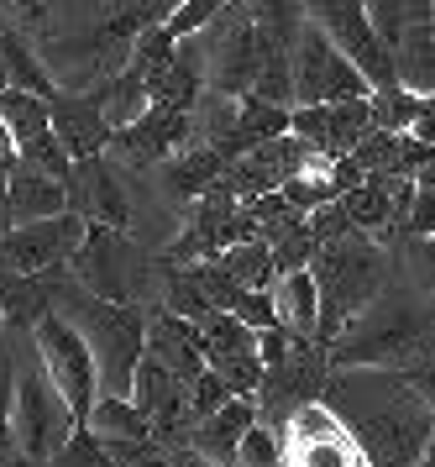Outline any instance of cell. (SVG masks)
Instances as JSON below:
<instances>
[{
  "label": "cell",
  "instance_id": "28",
  "mask_svg": "<svg viewBox=\"0 0 435 467\" xmlns=\"http://www.w3.org/2000/svg\"><path fill=\"white\" fill-rule=\"evenodd\" d=\"M368 100H373V127H383V131H409L419 121V110H425V95H415L404 85H383Z\"/></svg>",
  "mask_w": 435,
  "mask_h": 467
},
{
  "label": "cell",
  "instance_id": "27",
  "mask_svg": "<svg viewBox=\"0 0 435 467\" xmlns=\"http://www.w3.org/2000/svg\"><path fill=\"white\" fill-rule=\"evenodd\" d=\"M221 263H226L231 274L247 284V289H273V284H278L273 242H263V236H252V242H236V247H226V253H221Z\"/></svg>",
  "mask_w": 435,
  "mask_h": 467
},
{
  "label": "cell",
  "instance_id": "44",
  "mask_svg": "<svg viewBox=\"0 0 435 467\" xmlns=\"http://www.w3.org/2000/svg\"><path fill=\"white\" fill-rule=\"evenodd\" d=\"M425 274L435 278V236H425Z\"/></svg>",
  "mask_w": 435,
  "mask_h": 467
},
{
  "label": "cell",
  "instance_id": "42",
  "mask_svg": "<svg viewBox=\"0 0 435 467\" xmlns=\"http://www.w3.org/2000/svg\"><path fill=\"white\" fill-rule=\"evenodd\" d=\"M16 221H11V194H5V179H0V232H11Z\"/></svg>",
  "mask_w": 435,
  "mask_h": 467
},
{
  "label": "cell",
  "instance_id": "29",
  "mask_svg": "<svg viewBox=\"0 0 435 467\" xmlns=\"http://www.w3.org/2000/svg\"><path fill=\"white\" fill-rule=\"evenodd\" d=\"M5 74H11L5 89H32V95H47V100L58 95V89H53V74L42 68V58L21 43V37H11V32H5Z\"/></svg>",
  "mask_w": 435,
  "mask_h": 467
},
{
  "label": "cell",
  "instance_id": "46",
  "mask_svg": "<svg viewBox=\"0 0 435 467\" xmlns=\"http://www.w3.org/2000/svg\"><path fill=\"white\" fill-rule=\"evenodd\" d=\"M147 467H168V462H147Z\"/></svg>",
  "mask_w": 435,
  "mask_h": 467
},
{
  "label": "cell",
  "instance_id": "9",
  "mask_svg": "<svg viewBox=\"0 0 435 467\" xmlns=\"http://www.w3.org/2000/svg\"><path fill=\"white\" fill-rule=\"evenodd\" d=\"M84 232H89V221L79 211L11 226V232H0V268L5 274H63V263L79 253Z\"/></svg>",
  "mask_w": 435,
  "mask_h": 467
},
{
  "label": "cell",
  "instance_id": "43",
  "mask_svg": "<svg viewBox=\"0 0 435 467\" xmlns=\"http://www.w3.org/2000/svg\"><path fill=\"white\" fill-rule=\"evenodd\" d=\"M415 467H435V425H430V441H425V451H419Z\"/></svg>",
  "mask_w": 435,
  "mask_h": 467
},
{
  "label": "cell",
  "instance_id": "25",
  "mask_svg": "<svg viewBox=\"0 0 435 467\" xmlns=\"http://www.w3.org/2000/svg\"><path fill=\"white\" fill-rule=\"evenodd\" d=\"M163 305L173 310V316L200 320V326L215 316V305H210L205 284H200V268H194V263H173V257L163 263Z\"/></svg>",
  "mask_w": 435,
  "mask_h": 467
},
{
  "label": "cell",
  "instance_id": "1",
  "mask_svg": "<svg viewBox=\"0 0 435 467\" xmlns=\"http://www.w3.org/2000/svg\"><path fill=\"white\" fill-rule=\"evenodd\" d=\"M320 400L341 415L373 467H415L430 441L435 410L404 368H331Z\"/></svg>",
  "mask_w": 435,
  "mask_h": 467
},
{
  "label": "cell",
  "instance_id": "13",
  "mask_svg": "<svg viewBox=\"0 0 435 467\" xmlns=\"http://www.w3.org/2000/svg\"><path fill=\"white\" fill-rule=\"evenodd\" d=\"M184 148H194V110H168V106H147L131 127L110 137V152L137 163V169H158Z\"/></svg>",
  "mask_w": 435,
  "mask_h": 467
},
{
  "label": "cell",
  "instance_id": "21",
  "mask_svg": "<svg viewBox=\"0 0 435 467\" xmlns=\"http://www.w3.org/2000/svg\"><path fill=\"white\" fill-rule=\"evenodd\" d=\"M53 305H58L53 274H5V268H0V316H5V326L32 331Z\"/></svg>",
  "mask_w": 435,
  "mask_h": 467
},
{
  "label": "cell",
  "instance_id": "30",
  "mask_svg": "<svg viewBox=\"0 0 435 467\" xmlns=\"http://www.w3.org/2000/svg\"><path fill=\"white\" fill-rule=\"evenodd\" d=\"M257 100H273V106H294V53H268V64L252 85Z\"/></svg>",
  "mask_w": 435,
  "mask_h": 467
},
{
  "label": "cell",
  "instance_id": "15",
  "mask_svg": "<svg viewBox=\"0 0 435 467\" xmlns=\"http://www.w3.org/2000/svg\"><path fill=\"white\" fill-rule=\"evenodd\" d=\"M147 352L163 362L173 379H184V383H194L210 368L205 326H200V320L173 316L168 305H163V310H152V320H147Z\"/></svg>",
  "mask_w": 435,
  "mask_h": 467
},
{
  "label": "cell",
  "instance_id": "40",
  "mask_svg": "<svg viewBox=\"0 0 435 467\" xmlns=\"http://www.w3.org/2000/svg\"><path fill=\"white\" fill-rule=\"evenodd\" d=\"M409 379H415V389L425 394V404L435 410V358H425V362H415V368H404Z\"/></svg>",
  "mask_w": 435,
  "mask_h": 467
},
{
  "label": "cell",
  "instance_id": "39",
  "mask_svg": "<svg viewBox=\"0 0 435 467\" xmlns=\"http://www.w3.org/2000/svg\"><path fill=\"white\" fill-rule=\"evenodd\" d=\"M310 232H315V242L326 247V242L352 236L357 226H352V215H347V205H341V200H326V205H315V211H310Z\"/></svg>",
  "mask_w": 435,
  "mask_h": 467
},
{
  "label": "cell",
  "instance_id": "11",
  "mask_svg": "<svg viewBox=\"0 0 435 467\" xmlns=\"http://www.w3.org/2000/svg\"><path fill=\"white\" fill-rule=\"evenodd\" d=\"M74 263V284L95 299H121L131 305V284H137V257H131V242L121 236V226H105V221H89L79 253L68 257Z\"/></svg>",
  "mask_w": 435,
  "mask_h": 467
},
{
  "label": "cell",
  "instance_id": "4",
  "mask_svg": "<svg viewBox=\"0 0 435 467\" xmlns=\"http://www.w3.org/2000/svg\"><path fill=\"white\" fill-rule=\"evenodd\" d=\"M58 310L84 331L95 368H100V394H126L131 400V379L137 362L147 358V316L137 305L121 299H95V295H58Z\"/></svg>",
  "mask_w": 435,
  "mask_h": 467
},
{
  "label": "cell",
  "instance_id": "48",
  "mask_svg": "<svg viewBox=\"0 0 435 467\" xmlns=\"http://www.w3.org/2000/svg\"><path fill=\"white\" fill-rule=\"evenodd\" d=\"M0 467H5V462H0Z\"/></svg>",
  "mask_w": 435,
  "mask_h": 467
},
{
  "label": "cell",
  "instance_id": "32",
  "mask_svg": "<svg viewBox=\"0 0 435 467\" xmlns=\"http://www.w3.org/2000/svg\"><path fill=\"white\" fill-rule=\"evenodd\" d=\"M368 22L383 37V47L394 53L404 43V32H409V0H368Z\"/></svg>",
  "mask_w": 435,
  "mask_h": 467
},
{
  "label": "cell",
  "instance_id": "23",
  "mask_svg": "<svg viewBox=\"0 0 435 467\" xmlns=\"http://www.w3.org/2000/svg\"><path fill=\"white\" fill-rule=\"evenodd\" d=\"M273 305H278V326H284V331H294V337H315V326H320V284H315V268L278 274V284H273Z\"/></svg>",
  "mask_w": 435,
  "mask_h": 467
},
{
  "label": "cell",
  "instance_id": "34",
  "mask_svg": "<svg viewBox=\"0 0 435 467\" xmlns=\"http://www.w3.org/2000/svg\"><path fill=\"white\" fill-rule=\"evenodd\" d=\"M226 400H236V389H231L215 368H205L200 379L189 383V410H194V420H210V415H215Z\"/></svg>",
  "mask_w": 435,
  "mask_h": 467
},
{
  "label": "cell",
  "instance_id": "20",
  "mask_svg": "<svg viewBox=\"0 0 435 467\" xmlns=\"http://www.w3.org/2000/svg\"><path fill=\"white\" fill-rule=\"evenodd\" d=\"M294 131V106H273V100H257V95H242V110H236V127H231L226 142H215V148L226 152V158H242V152L263 148L273 137H284Z\"/></svg>",
  "mask_w": 435,
  "mask_h": 467
},
{
  "label": "cell",
  "instance_id": "12",
  "mask_svg": "<svg viewBox=\"0 0 435 467\" xmlns=\"http://www.w3.org/2000/svg\"><path fill=\"white\" fill-rule=\"evenodd\" d=\"M315 158V148L299 137V131H284V137H273V142H263V148L242 152V158H231V169L221 173L231 184V194L247 205V200H257V194H273L284 190V179H294V173L305 169Z\"/></svg>",
  "mask_w": 435,
  "mask_h": 467
},
{
  "label": "cell",
  "instance_id": "18",
  "mask_svg": "<svg viewBox=\"0 0 435 467\" xmlns=\"http://www.w3.org/2000/svg\"><path fill=\"white\" fill-rule=\"evenodd\" d=\"M257 420H263L257 394H236V400H226L210 420L194 425V446H200L205 457H215L221 467H242V436H247Z\"/></svg>",
  "mask_w": 435,
  "mask_h": 467
},
{
  "label": "cell",
  "instance_id": "6",
  "mask_svg": "<svg viewBox=\"0 0 435 467\" xmlns=\"http://www.w3.org/2000/svg\"><path fill=\"white\" fill-rule=\"evenodd\" d=\"M32 347H37L47 379L58 383V394L68 400V410H74L79 425H84L89 410H95V400H100V368H95V352H89L84 331L68 316L47 310V316L32 326Z\"/></svg>",
  "mask_w": 435,
  "mask_h": 467
},
{
  "label": "cell",
  "instance_id": "14",
  "mask_svg": "<svg viewBox=\"0 0 435 467\" xmlns=\"http://www.w3.org/2000/svg\"><path fill=\"white\" fill-rule=\"evenodd\" d=\"M294 131L326 158H347L357 152V142L373 131V100H326V106H294Z\"/></svg>",
  "mask_w": 435,
  "mask_h": 467
},
{
  "label": "cell",
  "instance_id": "31",
  "mask_svg": "<svg viewBox=\"0 0 435 467\" xmlns=\"http://www.w3.org/2000/svg\"><path fill=\"white\" fill-rule=\"evenodd\" d=\"M21 163L53 173V179H68V173H74V158H68V148L58 142V131H42L32 142H21Z\"/></svg>",
  "mask_w": 435,
  "mask_h": 467
},
{
  "label": "cell",
  "instance_id": "7",
  "mask_svg": "<svg viewBox=\"0 0 435 467\" xmlns=\"http://www.w3.org/2000/svg\"><path fill=\"white\" fill-rule=\"evenodd\" d=\"M373 95L368 74L326 37L320 22H305L294 43V106H326V100H357Z\"/></svg>",
  "mask_w": 435,
  "mask_h": 467
},
{
  "label": "cell",
  "instance_id": "47",
  "mask_svg": "<svg viewBox=\"0 0 435 467\" xmlns=\"http://www.w3.org/2000/svg\"><path fill=\"white\" fill-rule=\"evenodd\" d=\"M0 331H5V316H0Z\"/></svg>",
  "mask_w": 435,
  "mask_h": 467
},
{
  "label": "cell",
  "instance_id": "45",
  "mask_svg": "<svg viewBox=\"0 0 435 467\" xmlns=\"http://www.w3.org/2000/svg\"><path fill=\"white\" fill-rule=\"evenodd\" d=\"M425 110H435V95H425Z\"/></svg>",
  "mask_w": 435,
  "mask_h": 467
},
{
  "label": "cell",
  "instance_id": "3",
  "mask_svg": "<svg viewBox=\"0 0 435 467\" xmlns=\"http://www.w3.org/2000/svg\"><path fill=\"white\" fill-rule=\"evenodd\" d=\"M310 268H315V284H320L315 341L331 352L336 341H341V331L388 289V253L368 232H352V236H341V242H326Z\"/></svg>",
  "mask_w": 435,
  "mask_h": 467
},
{
  "label": "cell",
  "instance_id": "22",
  "mask_svg": "<svg viewBox=\"0 0 435 467\" xmlns=\"http://www.w3.org/2000/svg\"><path fill=\"white\" fill-rule=\"evenodd\" d=\"M231 169V158L215 142H200V148H184V152H173L163 163V184L173 200H200V194L221 179V173Z\"/></svg>",
  "mask_w": 435,
  "mask_h": 467
},
{
  "label": "cell",
  "instance_id": "33",
  "mask_svg": "<svg viewBox=\"0 0 435 467\" xmlns=\"http://www.w3.org/2000/svg\"><path fill=\"white\" fill-rule=\"evenodd\" d=\"M242 467H284V436L268 420H257L242 436Z\"/></svg>",
  "mask_w": 435,
  "mask_h": 467
},
{
  "label": "cell",
  "instance_id": "26",
  "mask_svg": "<svg viewBox=\"0 0 435 467\" xmlns=\"http://www.w3.org/2000/svg\"><path fill=\"white\" fill-rule=\"evenodd\" d=\"M0 121L11 127L16 152H21V142L53 131V100L47 95H32V89H0Z\"/></svg>",
  "mask_w": 435,
  "mask_h": 467
},
{
  "label": "cell",
  "instance_id": "8",
  "mask_svg": "<svg viewBox=\"0 0 435 467\" xmlns=\"http://www.w3.org/2000/svg\"><path fill=\"white\" fill-rule=\"evenodd\" d=\"M200 43H205V85L221 89V95H252L257 85V74L268 64V47L257 37V26H252V11L242 16H215V22L200 32Z\"/></svg>",
  "mask_w": 435,
  "mask_h": 467
},
{
  "label": "cell",
  "instance_id": "10",
  "mask_svg": "<svg viewBox=\"0 0 435 467\" xmlns=\"http://www.w3.org/2000/svg\"><path fill=\"white\" fill-rule=\"evenodd\" d=\"M310 22L326 26V37H331V43L341 47L362 74H368V85L373 89L399 85L394 53L383 47V37H378L373 22H368V0H310Z\"/></svg>",
  "mask_w": 435,
  "mask_h": 467
},
{
  "label": "cell",
  "instance_id": "37",
  "mask_svg": "<svg viewBox=\"0 0 435 467\" xmlns=\"http://www.w3.org/2000/svg\"><path fill=\"white\" fill-rule=\"evenodd\" d=\"M16 451V368L0 358V462Z\"/></svg>",
  "mask_w": 435,
  "mask_h": 467
},
{
  "label": "cell",
  "instance_id": "41",
  "mask_svg": "<svg viewBox=\"0 0 435 467\" xmlns=\"http://www.w3.org/2000/svg\"><path fill=\"white\" fill-rule=\"evenodd\" d=\"M168 467H221V462H215V457H205L200 446H179V451L168 457Z\"/></svg>",
  "mask_w": 435,
  "mask_h": 467
},
{
  "label": "cell",
  "instance_id": "24",
  "mask_svg": "<svg viewBox=\"0 0 435 467\" xmlns=\"http://www.w3.org/2000/svg\"><path fill=\"white\" fill-rule=\"evenodd\" d=\"M89 95L100 100V110H105V121H110V131L131 127V121H137L147 106H152V89H147V79L137 74V68H121V74L100 79V85H89Z\"/></svg>",
  "mask_w": 435,
  "mask_h": 467
},
{
  "label": "cell",
  "instance_id": "2",
  "mask_svg": "<svg viewBox=\"0 0 435 467\" xmlns=\"http://www.w3.org/2000/svg\"><path fill=\"white\" fill-rule=\"evenodd\" d=\"M326 358L331 368H415L435 358V299L388 284Z\"/></svg>",
  "mask_w": 435,
  "mask_h": 467
},
{
  "label": "cell",
  "instance_id": "35",
  "mask_svg": "<svg viewBox=\"0 0 435 467\" xmlns=\"http://www.w3.org/2000/svg\"><path fill=\"white\" fill-rule=\"evenodd\" d=\"M226 5H231V0H184V5H179L163 26L173 32V37H194V32H205V26L226 11Z\"/></svg>",
  "mask_w": 435,
  "mask_h": 467
},
{
  "label": "cell",
  "instance_id": "19",
  "mask_svg": "<svg viewBox=\"0 0 435 467\" xmlns=\"http://www.w3.org/2000/svg\"><path fill=\"white\" fill-rule=\"evenodd\" d=\"M5 194H11V221L16 226L68 211V179H53V173L32 169V163H16L5 173Z\"/></svg>",
  "mask_w": 435,
  "mask_h": 467
},
{
  "label": "cell",
  "instance_id": "17",
  "mask_svg": "<svg viewBox=\"0 0 435 467\" xmlns=\"http://www.w3.org/2000/svg\"><path fill=\"white\" fill-rule=\"evenodd\" d=\"M53 131H58V142L68 148V158L79 163V158H100L110 148V121H105L100 100L89 95V89H74V95H53Z\"/></svg>",
  "mask_w": 435,
  "mask_h": 467
},
{
  "label": "cell",
  "instance_id": "16",
  "mask_svg": "<svg viewBox=\"0 0 435 467\" xmlns=\"http://www.w3.org/2000/svg\"><path fill=\"white\" fill-rule=\"evenodd\" d=\"M68 211H79L84 221H105V226H121L126 232L131 211H126L121 179H116V169L105 163V152L74 163V173H68Z\"/></svg>",
  "mask_w": 435,
  "mask_h": 467
},
{
  "label": "cell",
  "instance_id": "5",
  "mask_svg": "<svg viewBox=\"0 0 435 467\" xmlns=\"http://www.w3.org/2000/svg\"><path fill=\"white\" fill-rule=\"evenodd\" d=\"M74 431H79V415L68 410L58 383L47 379L42 358H32V368L16 373V451L26 462H58Z\"/></svg>",
  "mask_w": 435,
  "mask_h": 467
},
{
  "label": "cell",
  "instance_id": "38",
  "mask_svg": "<svg viewBox=\"0 0 435 467\" xmlns=\"http://www.w3.org/2000/svg\"><path fill=\"white\" fill-rule=\"evenodd\" d=\"M315 253H320V242H315L310 226H299L289 232L284 242H273V263H278V274H294V268H310Z\"/></svg>",
  "mask_w": 435,
  "mask_h": 467
},
{
  "label": "cell",
  "instance_id": "36",
  "mask_svg": "<svg viewBox=\"0 0 435 467\" xmlns=\"http://www.w3.org/2000/svg\"><path fill=\"white\" fill-rule=\"evenodd\" d=\"M409 236H435V163L415 173V205H409Z\"/></svg>",
  "mask_w": 435,
  "mask_h": 467
}]
</instances>
